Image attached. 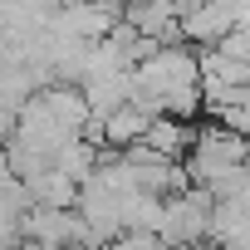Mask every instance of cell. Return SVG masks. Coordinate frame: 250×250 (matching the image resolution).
<instances>
[{"label":"cell","instance_id":"277c9868","mask_svg":"<svg viewBox=\"0 0 250 250\" xmlns=\"http://www.w3.org/2000/svg\"><path fill=\"white\" fill-rule=\"evenodd\" d=\"M201 83L206 88H250V64L221 49H201Z\"/></svg>","mask_w":250,"mask_h":250},{"label":"cell","instance_id":"6da1fadb","mask_svg":"<svg viewBox=\"0 0 250 250\" xmlns=\"http://www.w3.org/2000/svg\"><path fill=\"white\" fill-rule=\"evenodd\" d=\"M240 167H250V143L230 128H221V123H201L196 128V147L187 157V177L191 187H206L216 191L226 177H235Z\"/></svg>","mask_w":250,"mask_h":250},{"label":"cell","instance_id":"7a4b0ae2","mask_svg":"<svg viewBox=\"0 0 250 250\" xmlns=\"http://www.w3.org/2000/svg\"><path fill=\"white\" fill-rule=\"evenodd\" d=\"M216 196L206 191V187H191V191H182V196H172L167 201V216H162V240L172 245V250H187V245H201V240H211V221H216Z\"/></svg>","mask_w":250,"mask_h":250},{"label":"cell","instance_id":"3957f363","mask_svg":"<svg viewBox=\"0 0 250 250\" xmlns=\"http://www.w3.org/2000/svg\"><path fill=\"white\" fill-rule=\"evenodd\" d=\"M143 147H152V152L167 157V162H182V157H191V147H196V128L182 123V118H152Z\"/></svg>","mask_w":250,"mask_h":250}]
</instances>
